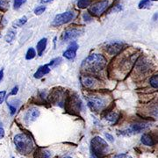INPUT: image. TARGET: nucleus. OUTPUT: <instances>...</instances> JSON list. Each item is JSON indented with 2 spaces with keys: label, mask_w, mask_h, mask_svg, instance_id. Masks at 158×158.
<instances>
[{
  "label": "nucleus",
  "mask_w": 158,
  "mask_h": 158,
  "mask_svg": "<svg viewBox=\"0 0 158 158\" xmlns=\"http://www.w3.org/2000/svg\"><path fill=\"white\" fill-rule=\"evenodd\" d=\"M83 19H85V21H86V22H90V21H91V19H92V17L87 12V13H85L83 15Z\"/></svg>",
  "instance_id": "31"
},
{
  "label": "nucleus",
  "mask_w": 158,
  "mask_h": 158,
  "mask_svg": "<svg viewBox=\"0 0 158 158\" xmlns=\"http://www.w3.org/2000/svg\"><path fill=\"white\" fill-rule=\"evenodd\" d=\"M18 90H19V87L18 86H16V87H14L13 89H12V90L11 91V95H16L18 93Z\"/></svg>",
  "instance_id": "35"
},
{
  "label": "nucleus",
  "mask_w": 158,
  "mask_h": 158,
  "mask_svg": "<svg viewBox=\"0 0 158 158\" xmlns=\"http://www.w3.org/2000/svg\"><path fill=\"white\" fill-rule=\"evenodd\" d=\"M49 101L53 104L58 105L60 106H62V104L64 102V95H63V91L59 89H54L50 92V95L48 96Z\"/></svg>",
  "instance_id": "9"
},
{
  "label": "nucleus",
  "mask_w": 158,
  "mask_h": 158,
  "mask_svg": "<svg viewBox=\"0 0 158 158\" xmlns=\"http://www.w3.org/2000/svg\"><path fill=\"white\" fill-rule=\"evenodd\" d=\"M13 141L18 151L23 155H27L34 148L32 139L25 134H19L14 136Z\"/></svg>",
  "instance_id": "3"
},
{
  "label": "nucleus",
  "mask_w": 158,
  "mask_h": 158,
  "mask_svg": "<svg viewBox=\"0 0 158 158\" xmlns=\"http://www.w3.org/2000/svg\"><path fill=\"white\" fill-rule=\"evenodd\" d=\"M8 6V0H0V9H6Z\"/></svg>",
  "instance_id": "28"
},
{
  "label": "nucleus",
  "mask_w": 158,
  "mask_h": 158,
  "mask_svg": "<svg viewBox=\"0 0 158 158\" xmlns=\"http://www.w3.org/2000/svg\"><path fill=\"white\" fill-rule=\"evenodd\" d=\"M65 109L72 114L78 113L82 108V101L77 94L74 93L65 99Z\"/></svg>",
  "instance_id": "4"
},
{
  "label": "nucleus",
  "mask_w": 158,
  "mask_h": 158,
  "mask_svg": "<svg viewBox=\"0 0 158 158\" xmlns=\"http://www.w3.org/2000/svg\"><path fill=\"white\" fill-rule=\"evenodd\" d=\"M54 0H40L41 4H49L51 2H53Z\"/></svg>",
  "instance_id": "38"
},
{
  "label": "nucleus",
  "mask_w": 158,
  "mask_h": 158,
  "mask_svg": "<svg viewBox=\"0 0 158 158\" xmlns=\"http://www.w3.org/2000/svg\"><path fill=\"white\" fill-rule=\"evenodd\" d=\"M149 84L150 85L152 86L153 88H155V89H157L158 88V76H153L152 77L150 78L149 80Z\"/></svg>",
  "instance_id": "22"
},
{
  "label": "nucleus",
  "mask_w": 158,
  "mask_h": 158,
  "mask_svg": "<svg viewBox=\"0 0 158 158\" xmlns=\"http://www.w3.org/2000/svg\"><path fill=\"white\" fill-rule=\"evenodd\" d=\"M7 106H8L9 109H10V113H11V115H13L14 113H16V107H15V106H13L11 105V103H9V102H8Z\"/></svg>",
  "instance_id": "30"
},
{
  "label": "nucleus",
  "mask_w": 158,
  "mask_h": 158,
  "mask_svg": "<svg viewBox=\"0 0 158 158\" xmlns=\"http://www.w3.org/2000/svg\"><path fill=\"white\" fill-rule=\"evenodd\" d=\"M46 10V7L45 6H39V7H37L35 10H34V13L36 14V15H40V14H42Z\"/></svg>",
  "instance_id": "27"
},
{
  "label": "nucleus",
  "mask_w": 158,
  "mask_h": 158,
  "mask_svg": "<svg viewBox=\"0 0 158 158\" xmlns=\"http://www.w3.org/2000/svg\"><path fill=\"white\" fill-rule=\"evenodd\" d=\"M63 158H72V157H69V156H66V157H63Z\"/></svg>",
  "instance_id": "40"
},
{
  "label": "nucleus",
  "mask_w": 158,
  "mask_h": 158,
  "mask_svg": "<svg viewBox=\"0 0 158 158\" xmlns=\"http://www.w3.org/2000/svg\"><path fill=\"white\" fill-rule=\"evenodd\" d=\"M1 17H2V16H1V14H0V19H1Z\"/></svg>",
  "instance_id": "42"
},
{
  "label": "nucleus",
  "mask_w": 158,
  "mask_h": 158,
  "mask_svg": "<svg viewBox=\"0 0 158 158\" xmlns=\"http://www.w3.org/2000/svg\"><path fill=\"white\" fill-rule=\"evenodd\" d=\"M109 150L107 142L99 136H95L90 141V158H103Z\"/></svg>",
  "instance_id": "2"
},
{
  "label": "nucleus",
  "mask_w": 158,
  "mask_h": 158,
  "mask_svg": "<svg viewBox=\"0 0 158 158\" xmlns=\"http://www.w3.org/2000/svg\"><path fill=\"white\" fill-rule=\"evenodd\" d=\"M82 84L85 86L86 88H93L95 87L98 84V81L96 78L91 77H85L82 78Z\"/></svg>",
  "instance_id": "15"
},
{
  "label": "nucleus",
  "mask_w": 158,
  "mask_h": 158,
  "mask_svg": "<svg viewBox=\"0 0 158 158\" xmlns=\"http://www.w3.org/2000/svg\"><path fill=\"white\" fill-rule=\"evenodd\" d=\"M51 153L43 148H38L35 154H34V158H50Z\"/></svg>",
  "instance_id": "18"
},
{
  "label": "nucleus",
  "mask_w": 158,
  "mask_h": 158,
  "mask_svg": "<svg viewBox=\"0 0 158 158\" xmlns=\"http://www.w3.org/2000/svg\"><path fill=\"white\" fill-rule=\"evenodd\" d=\"M50 67H49L48 64L43 65V66H40V67L37 69V71L35 72V74H34V77L38 79L41 78V77H44L45 75L49 73V72H50Z\"/></svg>",
  "instance_id": "14"
},
{
  "label": "nucleus",
  "mask_w": 158,
  "mask_h": 158,
  "mask_svg": "<svg viewBox=\"0 0 158 158\" xmlns=\"http://www.w3.org/2000/svg\"><path fill=\"white\" fill-rule=\"evenodd\" d=\"M91 2H92V0H78L77 6L81 9H85L90 6Z\"/></svg>",
  "instance_id": "20"
},
{
  "label": "nucleus",
  "mask_w": 158,
  "mask_h": 158,
  "mask_svg": "<svg viewBox=\"0 0 158 158\" xmlns=\"http://www.w3.org/2000/svg\"><path fill=\"white\" fill-rule=\"evenodd\" d=\"M151 1H157V0H151Z\"/></svg>",
  "instance_id": "41"
},
{
  "label": "nucleus",
  "mask_w": 158,
  "mask_h": 158,
  "mask_svg": "<svg viewBox=\"0 0 158 158\" xmlns=\"http://www.w3.org/2000/svg\"><path fill=\"white\" fill-rule=\"evenodd\" d=\"M12 158H13V157H12Z\"/></svg>",
  "instance_id": "43"
},
{
  "label": "nucleus",
  "mask_w": 158,
  "mask_h": 158,
  "mask_svg": "<svg viewBox=\"0 0 158 158\" xmlns=\"http://www.w3.org/2000/svg\"><path fill=\"white\" fill-rule=\"evenodd\" d=\"M3 77H4V69L0 70V82L2 81V79H3Z\"/></svg>",
  "instance_id": "39"
},
{
  "label": "nucleus",
  "mask_w": 158,
  "mask_h": 158,
  "mask_svg": "<svg viewBox=\"0 0 158 158\" xmlns=\"http://www.w3.org/2000/svg\"><path fill=\"white\" fill-rule=\"evenodd\" d=\"M40 116V111L36 108H31L25 114V122L27 125L35 121Z\"/></svg>",
  "instance_id": "12"
},
{
  "label": "nucleus",
  "mask_w": 158,
  "mask_h": 158,
  "mask_svg": "<svg viewBox=\"0 0 158 158\" xmlns=\"http://www.w3.org/2000/svg\"><path fill=\"white\" fill-rule=\"evenodd\" d=\"M106 118L107 119L108 121H110L112 124H115L118 121V115L115 113H110L106 116Z\"/></svg>",
  "instance_id": "19"
},
{
  "label": "nucleus",
  "mask_w": 158,
  "mask_h": 158,
  "mask_svg": "<svg viewBox=\"0 0 158 158\" xmlns=\"http://www.w3.org/2000/svg\"><path fill=\"white\" fill-rule=\"evenodd\" d=\"M106 135V138H107V140L109 141H111V142H113V141H114V140H113V135H110V134H106V135Z\"/></svg>",
  "instance_id": "36"
},
{
  "label": "nucleus",
  "mask_w": 158,
  "mask_h": 158,
  "mask_svg": "<svg viewBox=\"0 0 158 158\" xmlns=\"http://www.w3.org/2000/svg\"><path fill=\"white\" fill-rule=\"evenodd\" d=\"M14 38H15V32L14 31H12V30H11V31H9L8 32V34H6V42H11L13 40H14Z\"/></svg>",
  "instance_id": "24"
},
{
  "label": "nucleus",
  "mask_w": 158,
  "mask_h": 158,
  "mask_svg": "<svg viewBox=\"0 0 158 158\" xmlns=\"http://www.w3.org/2000/svg\"><path fill=\"white\" fill-rule=\"evenodd\" d=\"M61 62H62V59H61L60 57H58V58H56V59H53V60L49 62V64H48V65L49 67H51V68H52V67H56L58 64H60Z\"/></svg>",
  "instance_id": "25"
},
{
  "label": "nucleus",
  "mask_w": 158,
  "mask_h": 158,
  "mask_svg": "<svg viewBox=\"0 0 158 158\" xmlns=\"http://www.w3.org/2000/svg\"><path fill=\"white\" fill-rule=\"evenodd\" d=\"M148 125L146 123H135V124L131 125L127 129L121 131V135H134V134H139L141 131L147 129Z\"/></svg>",
  "instance_id": "8"
},
{
  "label": "nucleus",
  "mask_w": 158,
  "mask_h": 158,
  "mask_svg": "<svg viewBox=\"0 0 158 158\" xmlns=\"http://www.w3.org/2000/svg\"><path fill=\"white\" fill-rule=\"evenodd\" d=\"M113 158H132V157L130 156L129 155H127V154H119V155L115 156Z\"/></svg>",
  "instance_id": "33"
},
{
  "label": "nucleus",
  "mask_w": 158,
  "mask_h": 158,
  "mask_svg": "<svg viewBox=\"0 0 158 158\" xmlns=\"http://www.w3.org/2000/svg\"><path fill=\"white\" fill-rule=\"evenodd\" d=\"M108 6H109V2L107 0H102L99 2H97L96 4L90 6L89 11L94 16L99 17L106 11V10L108 8Z\"/></svg>",
  "instance_id": "6"
},
{
  "label": "nucleus",
  "mask_w": 158,
  "mask_h": 158,
  "mask_svg": "<svg viewBox=\"0 0 158 158\" xmlns=\"http://www.w3.org/2000/svg\"><path fill=\"white\" fill-rule=\"evenodd\" d=\"M84 33L83 29L79 28H69L66 30L62 34V40L63 41H69V40H73L77 39L80 35Z\"/></svg>",
  "instance_id": "10"
},
{
  "label": "nucleus",
  "mask_w": 158,
  "mask_h": 158,
  "mask_svg": "<svg viewBox=\"0 0 158 158\" xmlns=\"http://www.w3.org/2000/svg\"><path fill=\"white\" fill-rule=\"evenodd\" d=\"M27 21V18L26 17V16H24V17L20 18L19 19H18L16 22L13 23V26H16L18 27H22L24 24H26Z\"/></svg>",
  "instance_id": "21"
},
{
  "label": "nucleus",
  "mask_w": 158,
  "mask_h": 158,
  "mask_svg": "<svg viewBox=\"0 0 158 158\" xmlns=\"http://www.w3.org/2000/svg\"><path fill=\"white\" fill-rule=\"evenodd\" d=\"M122 47H123V44L121 42H118V41L111 42V43H108L106 45V51L108 54H110L111 56H114V55H117L118 53L121 51Z\"/></svg>",
  "instance_id": "11"
},
{
  "label": "nucleus",
  "mask_w": 158,
  "mask_h": 158,
  "mask_svg": "<svg viewBox=\"0 0 158 158\" xmlns=\"http://www.w3.org/2000/svg\"><path fill=\"white\" fill-rule=\"evenodd\" d=\"M106 66V58L98 54H92L82 63V68L90 73H97L103 70Z\"/></svg>",
  "instance_id": "1"
},
{
  "label": "nucleus",
  "mask_w": 158,
  "mask_h": 158,
  "mask_svg": "<svg viewBox=\"0 0 158 158\" xmlns=\"http://www.w3.org/2000/svg\"><path fill=\"white\" fill-rule=\"evenodd\" d=\"M36 56V53H35V50L34 48H30L28 50H27V53L26 55V59L27 60H32L33 58H34Z\"/></svg>",
  "instance_id": "23"
},
{
  "label": "nucleus",
  "mask_w": 158,
  "mask_h": 158,
  "mask_svg": "<svg viewBox=\"0 0 158 158\" xmlns=\"http://www.w3.org/2000/svg\"><path fill=\"white\" fill-rule=\"evenodd\" d=\"M78 48V45L77 44V42H72L67 50L63 53V56L67 58L69 60H72L76 57V54H77V50Z\"/></svg>",
  "instance_id": "13"
},
{
  "label": "nucleus",
  "mask_w": 158,
  "mask_h": 158,
  "mask_svg": "<svg viewBox=\"0 0 158 158\" xmlns=\"http://www.w3.org/2000/svg\"><path fill=\"white\" fill-rule=\"evenodd\" d=\"M121 9H122V6H120V5H117V6H114V7L113 8V11L116 12V11H120Z\"/></svg>",
  "instance_id": "34"
},
{
  "label": "nucleus",
  "mask_w": 158,
  "mask_h": 158,
  "mask_svg": "<svg viewBox=\"0 0 158 158\" xmlns=\"http://www.w3.org/2000/svg\"><path fill=\"white\" fill-rule=\"evenodd\" d=\"M47 43H48V40L47 38H43L40 40L39 42L37 43L36 46V48H37V53H38V56H41L43 52L46 49V47H47Z\"/></svg>",
  "instance_id": "16"
},
{
  "label": "nucleus",
  "mask_w": 158,
  "mask_h": 158,
  "mask_svg": "<svg viewBox=\"0 0 158 158\" xmlns=\"http://www.w3.org/2000/svg\"><path fill=\"white\" fill-rule=\"evenodd\" d=\"M27 0H14V4H13V8L15 10H18L20 8V6L26 2Z\"/></svg>",
  "instance_id": "26"
},
{
  "label": "nucleus",
  "mask_w": 158,
  "mask_h": 158,
  "mask_svg": "<svg viewBox=\"0 0 158 158\" xmlns=\"http://www.w3.org/2000/svg\"><path fill=\"white\" fill-rule=\"evenodd\" d=\"M75 12L74 11H66V12H63L61 14H58L56 16V18L54 19L53 22H52V26L54 27H59V26H62L64 24H67L69 21H71L75 18Z\"/></svg>",
  "instance_id": "5"
},
{
  "label": "nucleus",
  "mask_w": 158,
  "mask_h": 158,
  "mask_svg": "<svg viewBox=\"0 0 158 158\" xmlns=\"http://www.w3.org/2000/svg\"><path fill=\"white\" fill-rule=\"evenodd\" d=\"M88 106L94 112L101 111L106 106V100L100 97L92 96L88 98Z\"/></svg>",
  "instance_id": "7"
},
{
  "label": "nucleus",
  "mask_w": 158,
  "mask_h": 158,
  "mask_svg": "<svg viewBox=\"0 0 158 158\" xmlns=\"http://www.w3.org/2000/svg\"><path fill=\"white\" fill-rule=\"evenodd\" d=\"M4 136H5V131H4L3 128L0 127V139H2Z\"/></svg>",
  "instance_id": "37"
},
{
  "label": "nucleus",
  "mask_w": 158,
  "mask_h": 158,
  "mask_svg": "<svg viewBox=\"0 0 158 158\" xmlns=\"http://www.w3.org/2000/svg\"><path fill=\"white\" fill-rule=\"evenodd\" d=\"M141 141L142 144H144L146 146H149V147L155 145V141H154V139L152 138V136L148 135V134L142 135L141 138Z\"/></svg>",
  "instance_id": "17"
},
{
  "label": "nucleus",
  "mask_w": 158,
  "mask_h": 158,
  "mask_svg": "<svg viewBox=\"0 0 158 158\" xmlns=\"http://www.w3.org/2000/svg\"><path fill=\"white\" fill-rule=\"evenodd\" d=\"M6 92L4 90V91H0V104H2L4 100H5V98H6Z\"/></svg>",
  "instance_id": "32"
},
{
  "label": "nucleus",
  "mask_w": 158,
  "mask_h": 158,
  "mask_svg": "<svg viewBox=\"0 0 158 158\" xmlns=\"http://www.w3.org/2000/svg\"><path fill=\"white\" fill-rule=\"evenodd\" d=\"M150 0H141L139 4V8L141 9V8H144L146 6H148V3H149Z\"/></svg>",
  "instance_id": "29"
}]
</instances>
